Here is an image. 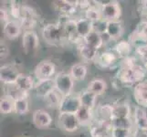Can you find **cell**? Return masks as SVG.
<instances>
[{"mask_svg": "<svg viewBox=\"0 0 147 137\" xmlns=\"http://www.w3.org/2000/svg\"><path fill=\"white\" fill-rule=\"evenodd\" d=\"M147 75L144 65L136 63L130 68L120 69L117 79L118 82L123 86H135L145 80Z\"/></svg>", "mask_w": 147, "mask_h": 137, "instance_id": "obj_1", "label": "cell"}, {"mask_svg": "<svg viewBox=\"0 0 147 137\" xmlns=\"http://www.w3.org/2000/svg\"><path fill=\"white\" fill-rule=\"evenodd\" d=\"M41 35L45 42L49 45L57 46L66 39L64 27L61 22L46 24L42 28Z\"/></svg>", "mask_w": 147, "mask_h": 137, "instance_id": "obj_2", "label": "cell"}, {"mask_svg": "<svg viewBox=\"0 0 147 137\" xmlns=\"http://www.w3.org/2000/svg\"><path fill=\"white\" fill-rule=\"evenodd\" d=\"M55 89L63 96L73 93L75 80L68 72H59L54 77Z\"/></svg>", "mask_w": 147, "mask_h": 137, "instance_id": "obj_3", "label": "cell"}, {"mask_svg": "<svg viewBox=\"0 0 147 137\" xmlns=\"http://www.w3.org/2000/svg\"><path fill=\"white\" fill-rule=\"evenodd\" d=\"M34 76L37 80L54 79L56 76V65L51 60L43 59L34 69Z\"/></svg>", "mask_w": 147, "mask_h": 137, "instance_id": "obj_4", "label": "cell"}, {"mask_svg": "<svg viewBox=\"0 0 147 137\" xmlns=\"http://www.w3.org/2000/svg\"><path fill=\"white\" fill-rule=\"evenodd\" d=\"M101 18L106 21H117L121 15V7L117 1H109L101 4Z\"/></svg>", "mask_w": 147, "mask_h": 137, "instance_id": "obj_5", "label": "cell"}, {"mask_svg": "<svg viewBox=\"0 0 147 137\" xmlns=\"http://www.w3.org/2000/svg\"><path fill=\"white\" fill-rule=\"evenodd\" d=\"M20 24L24 29L27 30H34L38 23V15L36 11L29 6L22 5L21 6V18L19 20Z\"/></svg>", "mask_w": 147, "mask_h": 137, "instance_id": "obj_6", "label": "cell"}, {"mask_svg": "<svg viewBox=\"0 0 147 137\" xmlns=\"http://www.w3.org/2000/svg\"><path fill=\"white\" fill-rule=\"evenodd\" d=\"M58 124L59 128L66 133H75L82 126L77 116L74 113H59L58 116Z\"/></svg>", "mask_w": 147, "mask_h": 137, "instance_id": "obj_7", "label": "cell"}, {"mask_svg": "<svg viewBox=\"0 0 147 137\" xmlns=\"http://www.w3.org/2000/svg\"><path fill=\"white\" fill-rule=\"evenodd\" d=\"M82 107L80 100V94L71 93L69 95L64 96V98L59 107V111L62 113H74Z\"/></svg>", "mask_w": 147, "mask_h": 137, "instance_id": "obj_8", "label": "cell"}, {"mask_svg": "<svg viewBox=\"0 0 147 137\" xmlns=\"http://www.w3.org/2000/svg\"><path fill=\"white\" fill-rule=\"evenodd\" d=\"M39 38L35 30H27L22 35V48L26 54H32L38 49Z\"/></svg>", "mask_w": 147, "mask_h": 137, "instance_id": "obj_9", "label": "cell"}, {"mask_svg": "<svg viewBox=\"0 0 147 137\" xmlns=\"http://www.w3.org/2000/svg\"><path fill=\"white\" fill-rule=\"evenodd\" d=\"M20 73L14 64H4L0 68V80L6 85H15Z\"/></svg>", "mask_w": 147, "mask_h": 137, "instance_id": "obj_10", "label": "cell"}, {"mask_svg": "<svg viewBox=\"0 0 147 137\" xmlns=\"http://www.w3.org/2000/svg\"><path fill=\"white\" fill-rule=\"evenodd\" d=\"M32 121L38 129H47L52 124L53 119L46 110L38 109L33 111Z\"/></svg>", "mask_w": 147, "mask_h": 137, "instance_id": "obj_11", "label": "cell"}, {"mask_svg": "<svg viewBox=\"0 0 147 137\" xmlns=\"http://www.w3.org/2000/svg\"><path fill=\"white\" fill-rule=\"evenodd\" d=\"M118 59V56L115 54L114 51L105 50L101 53H99L95 62L100 69H111L116 64Z\"/></svg>", "mask_w": 147, "mask_h": 137, "instance_id": "obj_12", "label": "cell"}, {"mask_svg": "<svg viewBox=\"0 0 147 137\" xmlns=\"http://www.w3.org/2000/svg\"><path fill=\"white\" fill-rule=\"evenodd\" d=\"M134 99L139 106L147 108V80L134 86Z\"/></svg>", "mask_w": 147, "mask_h": 137, "instance_id": "obj_13", "label": "cell"}, {"mask_svg": "<svg viewBox=\"0 0 147 137\" xmlns=\"http://www.w3.org/2000/svg\"><path fill=\"white\" fill-rule=\"evenodd\" d=\"M22 29L23 28L19 21L11 19L4 24L3 34L8 39H16L22 33Z\"/></svg>", "mask_w": 147, "mask_h": 137, "instance_id": "obj_14", "label": "cell"}, {"mask_svg": "<svg viewBox=\"0 0 147 137\" xmlns=\"http://www.w3.org/2000/svg\"><path fill=\"white\" fill-rule=\"evenodd\" d=\"M134 121V127L141 131H147V111L145 108L141 107V106H135L133 116H131Z\"/></svg>", "mask_w": 147, "mask_h": 137, "instance_id": "obj_15", "label": "cell"}, {"mask_svg": "<svg viewBox=\"0 0 147 137\" xmlns=\"http://www.w3.org/2000/svg\"><path fill=\"white\" fill-rule=\"evenodd\" d=\"M77 5L78 1H66V0H62V1L54 2L53 6L57 9V11H59L63 17L71 18L78 11Z\"/></svg>", "mask_w": 147, "mask_h": 137, "instance_id": "obj_16", "label": "cell"}, {"mask_svg": "<svg viewBox=\"0 0 147 137\" xmlns=\"http://www.w3.org/2000/svg\"><path fill=\"white\" fill-rule=\"evenodd\" d=\"M35 84L36 82H35L32 76L26 73H20L14 86L21 92L28 93L29 91L34 90Z\"/></svg>", "mask_w": 147, "mask_h": 137, "instance_id": "obj_17", "label": "cell"}, {"mask_svg": "<svg viewBox=\"0 0 147 137\" xmlns=\"http://www.w3.org/2000/svg\"><path fill=\"white\" fill-rule=\"evenodd\" d=\"M55 90V82L54 79L45 80H37L35 84L34 90L35 93L39 98L44 99L45 96H47L50 91Z\"/></svg>", "mask_w": 147, "mask_h": 137, "instance_id": "obj_18", "label": "cell"}, {"mask_svg": "<svg viewBox=\"0 0 147 137\" xmlns=\"http://www.w3.org/2000/svg\"><path fill=\"white\" fill-rule=\"evenodd\" d=\"M78 50L80 56L86 62H95L99 55L97 49L86 45L83 41L78 45Z\"/></svg>", "mask_w": 147, "mask_h": 137, "instance_id": "obj_19", "label": "cell"}, {"mask_svg": "<svg viewBox=\"0 0 147 137\" xmlns=\"http://www.w3.org/2000/svg\"><path fill=\"white\" fill-rule=\"evenodd\" d=\"M93 30V23L87 18H80L76 19V31L80 38H84Z\"/></svg>", "mask_w": 147, "mask_h": 137, "instance_id": "obj_20", "label": "cell"}, {"mask_svg": "<svg viewBox=\"0 0 147 137\" xmlns=\"http://www.w3.org/2000/svg\"><path fill=\"white\" fill-rule=\"evenodd\" d=\"M113 49L118 58L123 59L131 56V53L133 51V45L129 40H120L115 44Z\"/></svg>", "mask_w": 147, "mask_h": 137, "instance_id": "obj_21", "label": "cell"}, {"mask_svg": "<svg viewBox=\"0 0 147 137\" xmlns=\"http://www.w3.org/2000/svg\"><path fill=\"white\" fill-rule=\"evenodd\" d=\"M93 113H94V110L82 106L77 113H76V116H77L80 125L90 126V124H92L93 121V116H94Z\"/></svg>", "mask_w": 147, "mask_h": 137, "instance_id": "obj_22", "label": "cell"}, {"mask_svg": "<svg viewBox=\"0 0 147 137\" xmlns=\"http://www.w3.org/2000/svg\"><path fill=\"white\" fill-rule=\"evenodd\" d=\"M114 106L110 103H104L99 105L96 109V117L97 120L111 121L113 118Z\"/></svg>", "mask_w": 147, "mask_h": 137, "instance_id": "obj_23", "label": "cell"}, {"mask_svg": "<svg viewBox=\"0 0 147 137\" xmlns=\"http://www.w3.org/2000/svg\"><path fill=\"white\" fill-rule=\"evenodd\" d=\"M87 90L95 94L96 96H100L105 93L106 90H107V83H106L103 79L96 78L92 80L89 82L87 86Z\"/></svg>", "mask_w": 147, "mask_h": 137, "instance_id": "obj_24", "label": "cell"}, {"mask_svg": "<svg viewBox=\"0 0 147 137\" xmlns=\"http://www.w3.org/2000/svg\"><path fill=\"white\" fill-rule=\"evenodd\" d=\"M123 33V26L121 20L108 22L106 34L108 35L111 40H117L119 38H121Z\"/></svg>", "mask_w": 147, "mask_h": 137, "instance_id": "obj_25", "label": "cell"}, {"mask_svg": "<svg viewBox=\"0 0 147 137\" xmlns=\"http://www.w3.org/2000/svg\"><path fill=\"white\" fill-rule=\"evenodd\" d=\"M63 98H64V96L60 93L59 91H58L55 89L52 91H50L47 96H45L43 101H44V103H45V104H46L47 107H49V108H58L59 109Z\"/></svg>", "mask_w": 147, "mask_h": 137, "instance_id": "obj_26", "label": "cell"}, {"mask_svg": "<svg viewBox=\"0 0 147 137\" xmlns=\"http://www.w3.org/2000/svg\"><path fill=\"white\" fill-rule=\"evenodd\" d=\"M70 76L73 78L75 82H82L83 80L88 74L87 66L84 63H77L70 67L69 72Z\"/></svg>", "mask_w": 147, "mask_h": 137, "instance_id": "obj_27", "label": "cell"}, {"mask_svg": "<svg viewBox=\"0 0 147 137\" xmlns=\"http://www.w3.org/2000/svg\"><path fill=\"white\" fill-rule=\"evenodd\" d=\"M83 42L86 45H88L90 47H92L97 50L101 49L103 47V45H105L102 36L100 35L99 33L93 31V30L88 35L87 37H85L83 38Z\"/></svg>", "mask_w": 147, "mask_h": 137, "instance_id": "obj_28", "label": "cell"}, {"mask_svg": "<svg viewBox=\"0 0 147 137\" xmlns=\"http://www.w3.org/2000/svg\"><path fill=\"white\" fill-rule=\"evenodd\" d=\"M97 97L95 94H93L92 92H90V90H88L87 89L84 90L83 91L80 93V103H82V106L89 109L94 110V108L96 107V103H97Z\"/></svg>", "mask_w": 147, "mask_h": 137, "instance_id": "obj_29", "label": "cell"}, {"mask_svg": "<svg viewBox=\"0 0 147 137\" xmlns=\"http://www.w3.org/2000/svg\"><path fill=\"white\" fill-rule=\"evenodd\" d=\"M15 111V98L12 95L5 94L0 100V111L3 114H9Z\"/></svg>", "mask_w": 147, "mask_h": 137, "instance_id": "obj_30", "label": "cell"}, {"mask_svg": "<svg viewBox=\"0 0 147 137\" xmlns=\"http://www.w3.org/2000/svg\"><path fill=\"white\" fill-rule=\"evenodd\" d=\"M113 118H131L133 113H131V107L128 103H119L113 105Z\"/></svg>", "mask_w": 147, "mask_h": 137, "instance_id": "obj_31", "label": "cell"}, {"mask_svg": "<svg viewBox=\"0 0 147 137\" xmlns=\"http://www.w3.org/2000/svg\"><path fill=\"white\" fill-rule=\"evenodd\" d=\"M28 95H24L21 97L15 99V111L18 115H25L29 111V103H28Z\"/></svg>", "mask_w": 147, "mask_h": 137, "instance_id": "obj_32", "label": "cell"}, {"mask_svg": "<svg viewBox=\"0 0 147 137\" xmlns=\"http://www.w3.org/2000/svg\"><path fill=\"white\" fill-rule=\"evenodd\" d=\"M113 128L119 129H134V124L133 118H114L111 120Z\"/></svg>", "mask_w": 147, "mask_h": 137, "instance_id": "obj_33", "label": "cell"}, {"mask_svg": "<svg viewBox=\"0 0 147 137\" xmlns=\"http://www.w3.org/2000/svg\"><path fill=\"white\" fill-rule=\"evenodd\" d=\"M9 13L11 19L19 21L21 18V6L18 5L16 1H11L9 4Z\"/></svg>", "mask_w": 147, "mask_h": 137, "instance_id": "obj_34", "label": "cell"}, {"mask_svg": "<svg viewBox=\"0 0 147 137\" xmlns=\"http://www.w3.org/2000/svg\"><path fill=\"white\" fill-rule=\"evenodd\" d=\"M135 129V128H134ZM134 129H119L113 128L111 131V137H131L133 136Z\"/></svg>", "mask_w": 147, "mask_h": 137, "instance_id": "obj_35", "label": "cell"}, {"mask_svg": "<svg viewBox=\"0 0 147 137\" xmlns=\"http://www.w3.org/2000/svg\"><path fill=\"white\" fill-rule=\"evenodd\" d=\"M107 26H108V21H106L104 19H100L99 21L93 23V31L99 33L100 35L106 34Z\"/></svg>", "mask_w": 147, "mask_h": 137, "instance_id": "obj_36", "label": "cell"}, {"mask_svg": "<svg viewBox=\"0 0 147 137\" xmlns=\"http://www.w3.org/2000/svg\"><path fill=\"white\" fill-rule=\"evenodd\" d=\"M136 55H138L140 59H142L144 61L147 60V43H141L135 49Z\"/></svg>", "mask_w": 147, "mask_h": 137, "instance_id": "obj_37", "label": "cell"}, {"mask_svg": "<svg viewBox=\"0 0 147 137\" xmlns=\"http://www.w3.org/2000/svg\"><path fill=\"white\" fill-rule=\"evenodd\" d=\"M0 16H1V22L3 24L7 23L9 20H11V17H10V13L8 8L1 7V10H0Z\"/></svg>", "mask_w": 147, "mask_h": 137, "instance_id": "obj_38", "label": "cell"}, {"mask_svg": "<svg viewBox=\"0 0 147 137\" xmlns=\"http://www.w3.org/2000/svg\"><path fill=\"white\" fill-rule=\"evenodd\" d=\"M10 50L7 47V45L1 41V45H0V54H1V59H6L7 56L9 55Z\"/></svg>", "mask_w": 147, "mask_h": 137, "instance_id": "obj_39", "label": "cell"}, {"mask_svg": "<svg viewBox=\"0 0 147 137\" xmlns=\"http://www.w3.org/2000/svg\"><path fill=\"white\" fill-rule=\"evenodd\" d=\"M133 137H147V131H141L138 129H134Z\"/></svg>", "mask_w": 147, "mask_h": 137, "instance_id": "obj_40", "label": "cell"}]
</instances>
